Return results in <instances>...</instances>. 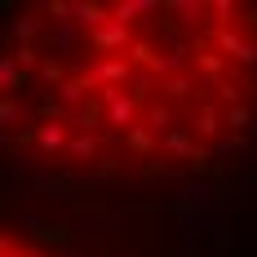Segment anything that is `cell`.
<instances>
[{
	"instance_id": "6da1fadb",
	"label": "cell",
	"mask_w": 257,
	"mask_h": 257,
	"mask_svg": "<svg viewBox=\"0 0 257 257\" xmlns=\"http://www.w3.org/2000/svg\"><path fill=\"white\" fill-rule=\"evenodd\" d=\"M5 178L178 195L257 160L253 0L5 5Z\"/></svg>"
},
{
	"instance_id": "7a4b0ae2",
	"label": "cell",
	"mask_w": 257,
	"mask_h": 257,
	"mask_svg": "<svg viewBox=\"0 0 257 257\" xmlns=\"http://www.w3.org/2000/svg\"><path fill=\"white\" fill-rule=\"evenodd\" d=\"M5 257H222L217 222L178 195L27 191L5 195Z\"/></svg>"
}]
</instances>
